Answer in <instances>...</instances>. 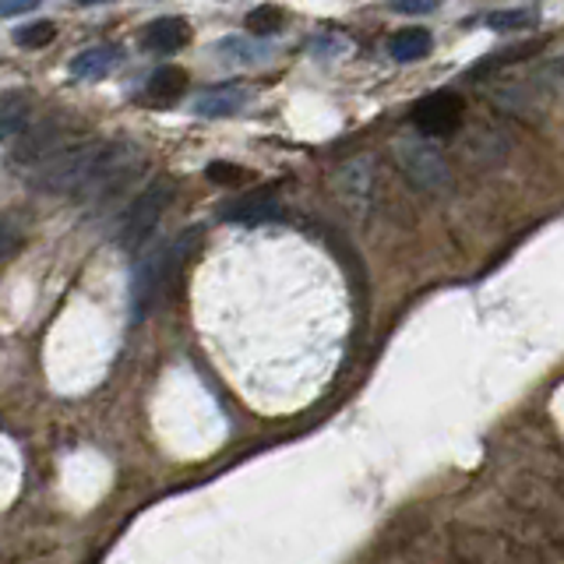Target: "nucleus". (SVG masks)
Returning <instances> with one entry per match:
<instances>
[{
	"instance_id": "ddd939ff",
	"label": "nucleus",
	"mask_w": 564,
	"mask_h": 564,
	"mask_svg": "<svg viewBox=\"0 0 564 564\" xmlns=\"http://www.w3.org/2000/svg\"><path fill=\"white\" fill-rule=\"evenodd\" d=\"M29 128H32V110H29V102H25V99H18V96L0 99V138L11 141V145H14V141L22 138Z\"/></svg>"
},
{
	"instance_id": "6e6552de",
	"label": "nucleus",
	"mask_w": 564,
	"mask_h": 564,
	"mask_svg": "<svg viewBox=\"0 0 564 564\" xmlns=\"http://www.w3.org/2000/svg\"><path fill=\"white\" fill-rule=\"evenodd\" d=\"M251 93L243 85H219V88H205L202 96H194L191 110L198 117H234L237 110H243Z\"/></svg>"
},
{
	"instance_id": "5701e85b",
	"label": "nucleus",
	"mask_w": 564,
	"mask_h": 564,
	"mask_svg": "<svg viewBox=\"0 0 564 564\" xmlns=\"http://www.w3.org/2000/svg\"><path fill=\"white\" fill-rule=\"evenodd\" d=\"M35 4H0V18H14V14H29Z\"/></svg>"
},
{
	"instance_id": "0eeeda50",
	"label": "nucleus",
	"mask_w": 564,
	"mask_h": 564,
	"mask_svg": "<svg viewBox=\"0 0 564 564\" xmlns=\"http://www.w3.org/2000/svg\"><path fill=\"white\" fill-rule=\"evenodd\" d=\"M370 187H375V170H370V159H352V163H346L339 173H335V191H339V198L352 212L367 208Z\"/></svg>"
},
{
	"instance_id": "aec40b11",
	"label": "nucleus",
	"mask_w": 564,
	"mask_h": 564,
	"mask_svg": "<svg viewBox=\"0 0 564 564\" xmlns=\"http://www.w3.org/2000/svg\"><path fill=\"white\" fill-rule=\"evenodd\" d=\"M208 176H212V181H219V184H234V181H240V170L226 166V163H216V166L208 170Z\"/></svg>"
},
{
	"instance_id": "412c9836",
	"label": "nucleus",
	"mask_w": 564,
	"mask_h": 564,
	"mask_svg": "<svg viewBox=\"0 0 564 564\" xmlns=\"http://www.w3.org/2000/svg\"><path fill=\"white\" fill-rule=\"evenodd\" d=\"M395 14H410V18H420V14H434L437 4H392Z\"/></svg>"
},
{
	"instance_id": "a211bd4d",
	"label": "nucleus",
	"mask_w": 564,
	"mask_h": 564,
	"mask_svg": "<svg viewBox=\"0 0 564 564\" xmlns=\"http://www.w3.org/2000/svg\"><path fill=\"white\" fill-rule=\"evenodd\" d=\"M53 35H57L53 22H35V25L18 32V43H22V46H46V43H53Z\"/></svg>"
},
{
	"instance_id": "f257e3e1",
	"label": "nucleus",
	"mask_w": 564,
	"mask_h": 564,
	"mask_svg": "<svg viewBox=\"0 0 564 564\" xmlns=\"http://www.w3.org/2000/svg\"><path fill=\"white\" fill-rule=\"evenodd\" d=\"M198 240H202V229H187V234H181L173 243H159L138 261L134 282H131L134 317H145V314L155 311L159 296H163V286L176 272H181V264L194 254Z\"/></svg>"
},
{
	"instance_id": "20e7f679",
	"label": "nucleus",
	"mask_w": 564,
	"mask_h": 564,
	"mask_svg": "<svg viewBox=\"0 0 564 564\" xmlns=\"http://www.w3.org/2000/svg\"><path fill=\"white\" fill-rule=\"evenodd\" d=\"M395 159L402 173L410 176V181L423 191H437L448 184V163L441 159V152L434 145H427L423 138H413V134H402L395 141Z\"/></svg>"
},
{
	"instance_id": "7ed1b4c3",
	"label": "nucleus",
	"mask_w": 564,
	"mask_h": 564,
	"mask_svg": "<svg viewBox=\"0 0 564 564\" xmlns=\"http://www.w3.org/2000/svg\"><path fill=\"white\" fill-rule=\"evenodd\" d=\"M170 198H173L170 181H155L152 187H145V191L138 194V198L131 202V208L123 212L120 229H117V243H120V251H138V247L149 240V234L155 229L159 216H163V212H166Z\"/></svg>"
},
{
	"instance_id": "f3484780",
	"label": "nucleus",
	"mask_w": 564,
	"mask_h": 564,
	"mask_svg": "<svg viewBox=\"0 0 564 564\" xmlns=\"http://www.w3.org/2000/svg\"><path fill=\"white\" fill-rule=\"evenodd\" d=\"M279 22H282V11L279 8H258V11H251V18H247V25H251V32H258V35L275 32Z\"/></svg>"
},
{
	"instance_id": "f03ea898",
	"label": "nucleus",
	"mask_w": 564,
	"mask_h": 564,
	"mask_svg": "<svg viewBox=\"0 0 564 564\" xmlns=\"http://www.w3.org/2000/svg\"><path fill=\"white\" fill-rule=\"evenodd\" d=\"M102 141H78V145H64L53 159L32 173V184L50 194H78L93 173L96 159H99Z\"/></svg>"
},
{
	"instance_id": "4468645a",
	"label": "nucleus",
	"mask_w": 564,
	"mask_h": 564,
	"mask_svg": "<svg viewBox=\"0 0 564 564\" xmlns=\"http://www.w3.org/2000/svg\"><path fill=\"white\" fill-rule=\"evenodd\" d=\"M431 46L434 40L427 29H402L388 40V53H392L395 61H420V57H427Z\"/></svg>"
},
{
	"instance_id": "423d86ee",
	"label": "nucleus",
	"mask_w": 564,
	"mask_h": 564,
	"mask_svg": "<svg viewBox=\"0 0 564 564\" xmlns=\"http://www.w3.org/2000/svg\"><path fill=\"white\" fill-rule=\"evenodd\" d=\"M463 120V99L455 93H434L413 110V123L423 134H452Z\"/></svg>"
},
{
	"instance_id": "1a4fd4ad",
	"label": "nucleus",
	"mask_w": 564,
	"mask_h": 564,
	"mask_svg": "<svg viewBox=\"0 0 564 564\" xmlns=\"http://www.w3.org/2000/svg\"><path fill=\"white\" fill-rule=\"evenodd\" d=\"M279 212L282 208L275 202V194H247V198H237L223 208V219L237 226H261L279 219Z\"/></svg>"
},
{
	"instance_id": "9b49d317",
	"label": "nucleus",
	"mask_w": 564,
	"mask_h": 564,
	"mask_svg": "<svg viewBox=\"0 0 564 564\" xmlns=\"http://www.w3.org/2000/svg\"><path fill=\"white\" fill-rule=\"evenodd\" d=\"M120 61V50L117 46H93V50H82L75 61H70V75L85 78V82H96L106 78L113 70V64Z\"/></svg>"
},
{
	"instance_id": "2eb2a0df",
	"label": "nucleus",
	"mask_w": 564,
	"mask_h": 564,
	"mask_svg": "<svg viewBox=\"0 0 564 564\" xmlns=\"http://www.w3.org/2000/svg\"><path fill=\"white\" fill-rule=\"evenodd\" d=\"M184 85H187V75H184L181 67H159L155 75L149 78L145 93H149L152 102H163L166 106V102H173L176 96L184 93Z\"/></svg>"
},
{
	"instance_id": "9d476101",
	"label": "nucleus",
	"mask_w": 564,
	"mask_h": 564,
	"mask_svg": "<svg viewBox=\"0 0 564 564\" xmlns=\"http://www.w3.org/2000/svg\"><path fill=\"white\" fill-rule=\"evenodd\" d=\"M191 29L184 18H155L145 32V46L155 53H176L181 46H187Z\"/></svg>"
},
{
	"instance_id": "dca6fc26",
	"label": "nucleus",
	"mask_w": 564,
	"mask_h": 564,
	"mask_svg": "<svg viewBox=\"0 0 564 564\" xmlns=\"http://www.w3.org/2000/svg\"><path fill=\"white\" fill-rule=\"evenodd\" d=\"M540 18V8L529 4V8H505V11H494L487 18V25L494 32H519V29H529Z\"/></svg>"
},
{
	"instance_id": "6ab92c4d",
	"label": "nucleus",
	"mask_w": 564,
	"mask_h": 564,
	"mask_svg": "<svg viewBox=\"0 0 564 564\" xmlns=\"http://www.w3.org/2000/svg\"><path fill=\"white\" fill-rule=\"evenodd\" d=\"M349 43L346 40H339V35H325V40H317L311 50H314V57H332L328 50H346Z\"/></svg>"
},
{
	"instance_id": "4be33fe9",
	"label": "nucleus",
	"mask_w": 564,
	"mask_h": 564,
	"mask_svg": "<svg viewBox=\"0 0 564 564\" xmlns=\"http://www.w3.org/2000/svg\"><path fill=\"white\" fill-rule=\"evenodd\" d=\"M11 247H14V234H11V226L0 223V258H4V254L11 251Z\"/></svg>"
},
{
	"instance_id": "f8f14e48",
	"label": "nucleus",
	"mask_w": 564,
	"mask_h": 564,
	"mask_svg": "<svg viewBox=\"0 0 564 564\" xmlns=\"http://www.w3.org/2000/svg\"><path fill=\"white\" fill-rule=\"evenodd\" d=\"M216 53H219L223 64H234V67H254V64L269 61V46L254 43V40H243V35H226V40H219Z\"/></svg>"
},
{
	"instance_id": "39448f33",
	"label": "nucleus",
	"mask_w": 564,
	"mask_h": 564,
	"mask_svg": "<svg viewBox=\"0 0 564 564\" xmlns=\"http://www.w3.org/2000/svg\"><path fill=\"white\" fill-rule=\"evenodd\" d=\"M64 149V138H61V128L53 120H43V123H32V128L14 141L11 145V155L18 166H32L40 170L46 159H53Z\"/></svg>"
}]
</instances>
